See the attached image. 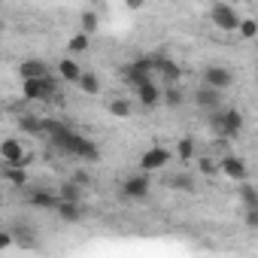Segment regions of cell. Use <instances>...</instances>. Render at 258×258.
<instances>
[{
	"label": "cell",
	"instance_id": "obj_1",
	"mask_svg": "<svg viewBox=\"0 0 258 258\" xmlns=\"http://www.w3.org/2000/svg\"><path fill=\"white\" fill-rule=\"evenodd\" d=\"M43 127H46V137H49V143L55 149H61V152H67L73 158H85V161H97L100 158V149L88 137L76 134L73 127H67V124H61L55 118H43Z\"/></svg>",
	"mask_w": 258,
	"mask_h": 258
},
{
	"label": "cell",
	"instance_id": "obj_2",
	"mask_svg": "<svg viewBox=\"0 0 258 258\" xmlns=\"http://www.w3.org/2000/svg\"><path fill=\"white\" fill-rule=\"evenodd\" d=\"M210 127L219 140H231L243 131V112L234 106H222V109L210 112Z\"/></svg>",
	"mask_w": 258,
	"mask_h": 258
},
{
	"label": "cell",
	"instance_id": "obj_3",
	"mask_svg": "<svg viewBox=\"0 0 258 258\" xmlns=\"http://www.w3.org/2000/svg\"><path fill=\"white\" fill-rule=\"evenodd\" d=\"M55 91H58V79H52V76L22 79V94H25V100H37V103H43V100H49Z\"/></svg>",
	"mask_w": 258,
	"mask_h": 258
},
{
	"label": "cell",
	"instance_id": "obj_4",
	"mask_svg": "<svg viewBox=\"0 0 258 258\" xmlns=\"http://www.w3.org/2000/svg\"><path fill=\"white\" fill-rule=\"evenodd\" d=\"M210 19H213V25H216L219 31H225V34L237 31V28H240V22H243L231 4H216V7L210 10Z\"/></svg>",
	"mask_w": 258,
	"mask_h": 258
},
{
	"label": "cell",
	"instance_id": "obj_5",
	"mask_svg": "<svg viewBox=\"0 0 258 258\" xmlns=\"http://www.w3.org/2000/svg\"><path fill=\"white\" fill-rule=\"evenodd\" d=\"M0 161H4V164H19V167H28L31 155L25 152V143H22V140L7 137L4 143H0Z\"/></svg>",
	"mask_w": 258,
	"mask_h": 258
},
{
	"label": "cell",
	"instance_id": "obj_6",
	"mask_svg": "<svg viewBox=\"0 0 258 258\" xmlns=\"http://www.w3.org/2000/svg\"><path fill=\"white\" fill-rule=\"evenodd\" d=\"M191 100H195L198 109H204V112H216V109H222V88H213V85L204 82L201 88L191 91Z\"/></svg>",
	"mask_w": 258,
	"mask_h": 258
},
{
	"label": "cell",
	"instance_id": "obj_7",
	"mask_svg": "<svg viewBox=\"0 0 258 258\" xmlns=\"http://www.w3.org/2000/svg\"><path fill=\"white\" fill-rule=\"evenodd\" d=\"M152 76H155V58H134L124 67V79L131 85H140V82H146Z\"/></svg>",
	"mask_w": 258,
	"mask_h": 258
},
{
	"label": "cell",
	"instance_id": "obj_8",
	"mask_svg": "<svg viewBox=\"0 0 258 258\" xmlns=\"http://www.w3.org/2000/svg\"><path fill=\"white\" fill-rule=\"evenodd\" d=\"M149 188H152V182H149V173H146V170L127 176V179L121 182V195L131 198V201H143V198L149 195Z\"/></svg>",
	"mask_w": 258,
	"mask_h": 258
},
{
	"label": "cell",
	"instance_id": "obj_9",
	"mask_svg": "<svg viewBox=\"0 0 258 258\" xmlns=\"http://www.w3.org/2000/svg\"><path fill=\"white\" fill-rule=\"evenodd\" d=\"M134 91H137V100H140L146 109H155V106L164 100V88H158V82H155V79H146V82L134 85Z\"/></svg>",
	"mask_w": 258,
	"mask_h": 258
},
{
	"label": "cell",
	"instance_id": "obj_10",
	"mask_svg": "<svg viewBox=\"0 0 258 258\" xmlns=\"http://www.w3.org/2000/svg\"><path fill=\"white\" fill-rule=\"evenodd\" d=\"M170 158H173V152H170V149H164V146H152V149H146V152L140 155V170H146V173L161 170Z\"/></svg>",
	"mask_w": 258,
	"mask_h": 258
},
{
	"label": "cell",
	"instance_id": "obj_11",
	"mask_svg": "<svg viewBox=\"0 0 258 258\" xmlns=\"http://www.w3.org/2000/svg\"><path fill=\"white\" fill-rule=\"evenodd\" d=\"M204 82L207 85H213V88H231V82H234V73L225 67V64H210V67H204Z\"/></svg>",
	"mask_w": 258,
	"mask_h": 258
},
{
	"label": "cell",
	"instance_id": "obj_12",
	"mask_svg": "<svg viewBox=\"0 0 258 258\" xmlns=\"http://www.w3.org/2000/svg\"><path fill=\"white\" fill-rule=\"evenodd\" d=\"M222 173L228 179H234V182H243L249 176V167H246V161L240 155H222Z\"/></svg>",
	"mask_w": 258,
	"mask_h": 258
},
{
	"label": "cell",
	"instance_id": "obj_13",
	"mask_svg": "<svg viewBox=\"0 0 258 258\" xmlns=\"http://www.w3.org/2000/svg\"><path fill=\"white\" fill-rule=\"evenodd\" d=\"M28 204L31 207H43V210H58L61 195L58 191H49V188H31L28 191Z\"/></svg>",
	"mask_w": 258,
	"mask_h": 258
},
{
	"label": "cell",
	"instance_id": "obj_14",
	"mask_svg": "<svg viewBox=\"0 0 258 258\" xmlns=\"http://www.w3.org/2000/svg\"><path fill=\"white\" fill-rule=\"evenodd\" d=\"M155 76H161V82H164V85H179L182 70H179V64H176V61L161 58V61H155Z\"/></svg>",
	"mask_w": 258,
	"mask_h": 258
},
{
	"label": "cell",
	"instance_id": "obj_15",
	"mask_svg": "<svg viewBox=\"0 0 258 258\" xmlns=\"http://www.w3.org/2000/svg\"><path fill=\"white\" fill-rule=\"evenodd\" d=\"M19 73H22V79L49 76V64H46V61H40V58H28V61H22V64H19Z\"/></svg>",
	"mask_w": 258,
	"mask_h": 258
},
{
	"label": "cell",
	"instance_id": "obj_16",
	"mask_svg": "<svg viewBox=\"0 0 258 258\" xmlns=\"http://www.w3.org/2000/svg\"><path fill=\"white\" fill-rule=\"evenodd\" d=\"M58 73H61V79H64V82H70V85H79V79H82V67H79L73 58L58 61Z\"/></svg>",
	"mask_w": 258,
	"mask_h": 258
},
{
	"label": "cell",
	"instance_id": "obj_17",
	"mask_svg": "<svg viewBox=\"0 0 258 258\" xmlns=\"http://www.w3.org/2000/svg\"><path fill=\"white\" fill-rule=\"evenodd\" d=\"M55 213H58L64 222H73V225L82 222V204H79V201H61Z\"/></svg>",
	"mask_w": 258,
	"mask_h": 258
},
{
	"label": "cell",
	"instance_id": "obj_18",
	"mask_svg": "<svg viewBox=\"0 0 258 258\" xmlns=\"http://www.w3.org/2000/svg\"><path fill=\"white\" fill-rule=\"evenodd\" d=\"M4 179H7L13 188H25V185H28V173H25V167H19V164H4Z\"/></svg>",
	"mask_w": 258,
	"mask_h": 258
},
{
	"label": "cell",
	"instance_id": "obj_19",
	"mask_svg": "<svg viewBox=\"0 0 258 258\" xmlns=\"http://www.w3.org/2000/svg\"><path fill=\"white\" fill-rule=\"evenodd\" d=\"M19 127H22L25 134H31V137H40V134H46L43 118H34V115H19Z\"/></svg>",
	"mask_w": 258,
	"mask_h": 258
},
{
	"label": "cell",
	"instance_id": "obj_20",
	"mask_svg": "<svg viewBox=\"0 0 258 258\" xmlns=\"http://www.w3.org/2000/svg\"><path fill=\"white\" fill-rule=\"evenodd\" d=\"M198 170H201L204 176H219V173H222V158L201 155V158H198Z\"/></svg>",
	"mask_w": 258,
	"mask_h": 258
},
{
	"label": "cell",
	"instance_id": "obj_21",
	"mask_svg": "<svg viewBox=\"0 0 258 258\" xmlns=\"http://www.w3.org/2000/svg\"><path fill=\"white\" fill-rule=\"evenodd\" d=\"M164 103H167L170 109H179V106L185 103V91H182L179 85H164Z\"/></svg>",
	"mask_w": 258,
	"mask_h": 258
},
{
	"label": "cell",
	"instance_id": "obj_22",
	"mask_svg": "<svg viewBox=\"0 0 258 258\" xmlns=\"http://www.w3.org/2000/svg\"><path fill=\"white\" fill-rule=\"evenodd\" d=\"M237 195H240V204H243V210H249V207H258V191H255V185H249L246 179L240 182Z\"/></svg>",
	"mask_w": 258,
	"mask_h": 258
},
{
	"label": "cell",
	"instance_id": "obj_23",
	"mask_svg": "<svg viewBox=\"0 0 258 258\" xmlns=\"http://www.w3.org/2000/svg\"><path fill=\"white\" fill-rule=\"evenodd\" d=\"M58 195H61V201H79L82 198V185L76 179H67V182H61Z\"/></svg>",
	"mask_w": 258,
	"mask_h": 258
},
{
	"label": "cell",
	"instance_id": "obj_24",
	"mask_svg": "<svg viewBox=\"0 0 258 258\" xmlns=\"http://www.w3.org/2000/svg\"><path fill=\"white\" fill-rule=\"evenodd\" d=\"M79 88H82V94H97L100 91V79H97V73H82V79H79Z\"/></svg>",
	"mask_w": 258,
	"mask_h": 258
},
{
	"label": "cell",
	"instance_id": "obj_25",
	"mask_svg": "<svg viewBox=\"0 0 258 258\" xmlns=\"http://www.w3.org/2000/svg\"><path fill=\"white\" fill-rule=\"evenodd\" d=\"M176 158L179 161H191L195 158V137H182L176 143Z\"/></svg>",
	"mask_w": 258,
	"mask_h": 258
},
{
	"label": "cell",
	"instance_id": "obj_26",
	"mask_svg": "<svg viewBox=\"0 0 258 258\" xmlns=\"http://www.w3.org/2000/svg\"><path fill=\"white\" fill-rule=\"evenodd\" d=\"M167 185H173L176 191H195V176L191 173H176V176H170Z\"/></svg>",
	"mask_w": 258,
	"mask_h": 258
},
{
	"label": "cell",
	"instance_id": "obj_27",
	"mask_svg": "<svg viewBox=\"0 0 258 258\" xmlns=\"http://www.w3.org/2000/svg\"><path fill=\"white\" fill-rule=\"evenodd\" d=\"M237 34H240L243 40H258V22H255V19H243L240 28H237Z\"/></svg>",
	"mask_w": 258,
	"mask_h": 258
},
{
	"label": "cell",
	"instance_id": "obj_28",
	"mask_svg": "<svg viewBox=\"0 0 258 258\" xmlns=\"http://www.w3.org/2000/svg\"><path fill=\"white\" fill-rule=\"evenodd\" d=\"M109 112H112L115 118H127V115H131V100H124V97H115V100L109 103Z\"/></svg>",
	"mask_w": 258,
	"mask_h": 258
},
{
	"label": "cell",
	"instance_id": "obj_29",
	"mask_svg": "<svg viewBox=\"0 0 258 258\" xmlns=\"http://www.w3.org/2000/svg\"><path fill=\"white\" fill-rule=\"evenodd\" d=\"M88 37H91V34H85V31H82V34H73V37H70V52H73V55H82V52L88 49Z\"/></svg>",
	"mask_w": 258,
	"mask_h": 258
},
{
	"label": "cell",
	"instance_id": "obj_30",
	"mask_svg": "<svg viewBox=\"0 0 258 258\" xmlns=\"http://www.w3.org/2000/svg\"><path fill=\"white\" fill-rule=\"evenodd\" d=\"M82 31L85 34H94L97 31V13H91V10L82 13Z\"/></svg>",
	"mask_w": 258,
	"mask_h": 258
},
{
	"label": "cell",
	"instance_id": "obj_31",
	"mask_svg": "<svg viewBox=\"0 0 258 258\" xmlns=\"http://www.w3.org/2000/svg\"><path fill=\"white\" fill-rule=\"evenodd\" d=\"M246 225L249 228H258V207H249L246 210Z\"/></svg>",
	"mask_w": 258,
	"mask_h": 258
},
{
	"label": "cell",
	"instance_id": "obj_32",
	"mask_svg": "<svg viewBox=\"0 0 258 258\" xmlns=\"http://www.w3.org/2000/svg\"><path fill=\"white\" fill-rule=\"evenodd\" d=\"M13 246V237L10 234H0V249H10Z\"/></svg>",
	"mask_w": 258,
	"mask_h": 258
},
{
	"label": "cell",
	"instance_id": "obj_33",
	"mask_svg": "<svg viewBox=\"0 0 258 258\" xmlns=\"http://www.w3.org/2000/svg\"><path fill=\"white\" fill-rule=\"evenodd\" d=\"M124 4L131 7V10H140V7H146V0H124Z\"/></svg>",
	"mask_w": 258,
	"mask_h": 258
},
{
	"label": "cell",
	"instance_id": "obj_34",
	"mask_svg": "<svg viewBox=\"0 0 258 258\" xmlns=\"http://www.w3.org/2000/svg\"><path fill=\"white\" fill-rule=\"evenodd\" d=\"M73 179H76L79 185H85V182H88V173H82V170H79V173H73Z\"/></svg>",
	"mask_w": 258,
	"mask_h": 258
},
{
	"label": "cell",
	"instance_id": "obj_35",
	"mask_svg": "<svg viewBox=\"0 0 258 258\" xmlns=\"http://www.w3.org/2000/svg\"><path fill=\"white\" fill-rule=\"evenodd\" d=\"M255 79H258V67H255Z\"/></svg>",
	"mask_w": 258,
	"mask_h": 258
},
{
	"label": "cell",
	"instance_id": "obj_36",
	"mask_svg": "<svg viewBox=\"0 0 258 258\" xmlns=\"http://www.w3.org/2000/svg\"><path fill=\"white\" fill-rule=\"evenodd\" d=\"M255 49H258V40H255Z\"/></svg>",
	"mask_w": 258,
	"mask_h": 258
},
{
	"label": "cell",
	"instance_id": "obj_37",
	"mask_svg": "<svg viewBox=\"0 0 258 258\" xmlns=\"http://www.w3.org/2000/svg\"><path fill=\"white\" fill-rule=\"evenodd\" d=\"M91 4H94V0H91Z\"/></svg>",
	"mask_w": 258,
	"mask_h": 258
}]
</instances>
